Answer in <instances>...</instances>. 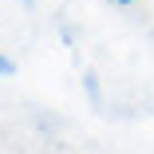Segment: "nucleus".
Returning a JSON list of instances; mask_svg holds the SVG:
<instances>
[{"label": "nucleus", "mask_w": 154, "mask_h": 154, "mask_svg": "<svg viewBox=\"0 0 154 154\" xmlns=\"http://www.w3.org/2000/svg\"><path fill=\"white\" fill-rule=\"evenodd\" d=\"M115 4H131V0H115Z\"/></svg>", "instance_id": "f257e3e1"}]
</instances>
